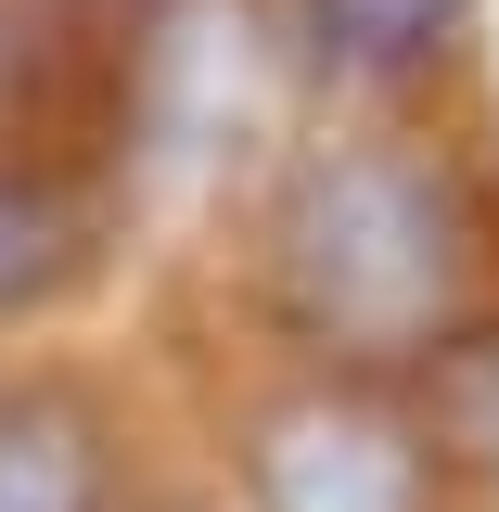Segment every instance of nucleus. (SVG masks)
Returning a JSON list of instances; mask_svg holds the SVG:
<instances>
[{"label":"nucleus","instance_id":"nucleus-1","mask_svg":"<svg viewBox=\"0 0 499 512\" xmlns=\"http://www.w3.org/2000/svg\"><path fill=\"white\" fill-rule=\"evenodd\" d=\"M269 295L346 372H423L487 295V218L423 141H308L269 205Z\"/></svg>","mask_w":499,"mask_h":512},{"label":"nucleus","instance_id":"nucleus-2","mask_svg":"<svg viewBox=\"0 0 499 512\" xmlns=\"http://www.w3.org/2000/svg\"><path fill=\"white\" fill-rule=\"evenodd\" d=\"M436 448L372 384H295L244 423V512H436Z\"/></svg>","mask_w":499,"mask_h":512},{"label":"nucleus","instance_id":"nucleus-3","mask_svg":"<svg viewBox=\"0 0 499 512\" xmlns=\"http://www.w3.org/2000/svg\"><path fill=\"white\" fill-rule=\"evenodd\" d=\"M90 269H103V192H90V167L64 141H39V128H0V320L64 308Z\"/></svg>","mask_w":499,"mask_h":512},{"label":"nucleus","instance_id":"nucleus-4","mask_svg":"<svg viewBox=\"0 0 499 512\" xmlns=\"http://www.w3.org/2000/svg\"><path fill=\"white\" fill-rule=\"evenodd\" d=\"M128 500V448L116 410L64 372L0 384V512H116Z\"/></svg>","mask_w":499,"mask_h":512},{"label":"nucleus","instance_id":"nucleus-5","mask_svg":"<svg viewBox=\"0 0 499 512\" xmlns=\"http://www.w3.org/2000/svg\"><path fill=\"white\" fill-rule=\"evenodd\" d=\"M474 52V0H308V64L346 90H423Z\"/></svg>","mask_w":499,"mask_h":512},{"label":"nucleus","instance_id":"nucleus-6","mask_svg":"<svg viewBox=\"0 0 499 512\" xmlns=\"http://www.w3.org/2000/svg\"><path fill=\"white\" fill-rule=\"evenodd\" d=\"M423 448H436V474H499V320H474V333H448L436 359H423Z\"/></svg>","mask_w":499,"mask_h":512}]
</instances>
